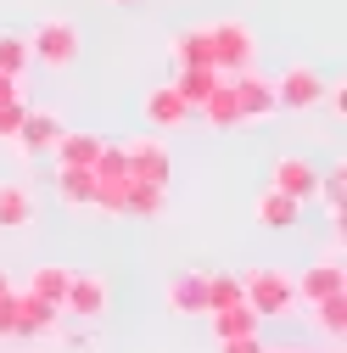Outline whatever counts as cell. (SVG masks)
<instances>
[{
  "label": "cell",
  "mask_w": 347,
  "mask_h": 353,
  "mask_svg": "<svg viewBox=\"0 0 347 353\" xmlns=\"http://www.w3.org/2000/svg\"><path fill=\"white\" fill-rule=\"evenodd\" d=\"M73 57H78V28H73V23L45 17V23L34 28V39H28V62L62 73V68H73Z\"/></svg>",
  "instance_id": "obj_1"
},
{
  "label": "cell",
  "mask_w": 347,
  "mask_h": 353,
  "mask_svg": "<svg viewBox=\"0 0 347 353\" xmlns=\"http://www.w3.org/2000/svg\"><path fill=\"white\" fill-rule=\"evenodd\" d=\"M241 303L252 308V314H286V308L297 303V281L286 270H252L246 286H241Z\"/></svg>",
  "instance_id": "obj_2"
},
{
  "label": "cell",
  "mask_w": 347,
  "mask_h": 353,
  "mask_svg": "<svg viewBox=\"0 0 347 353\" xmlns=\"http://www.w3.org/2000/svg\"><path fill=\"white\" fill-rule=\"evenodd\" d=\"M319 96H325V73L308 68V62H297V68H286L275 79V101L286 112H308V107H319Z\"/></svg>",
  "instance_id": "obj_3"
},
{
  "label": "cell",
  "mask_w": 347,
  "mask_h": 353,
  "mask_svg": "<svg viewBox=\"0 0 347 353\" xmlns=\"http://www.w3.org/2000/svg\"><path fill=\"white\" fill-rule=\"evenodd\" d=\"M207 46H213V68H246L252 62V51H257V39L241 28V23H213L207 28Z\"/></svg>",
  "instance_id": "obj_4"
},
{
  "label": "cell",
  "mask_w": 347,
  "mask_h": 353,
  "mask_svg": "<svg viewBox=\"0 0 347 353\" xmlns=\"http://www.w3.org/2000/svg\"><path fill=\"white\" fill-rule=\"evenodd\" d=\"M230 90H235V112H241V123L246 118H275L280 112V101H275V79H257V73H235L230 79Z\"/></svg>",
  "instance_id": "obj_5"
},
{
  "label": "cell",
  "mask_w": 347,
  "mask_h": 353,
  "mask_svg": "<svg viewBox=\"0 0 347 353\" xmlns=\"http://www.w3.org/2000/svg\"><path fill=\"white\" fill-rule=\"evenodd\" d=\"M62 308H73L78 320H101L107 314V281L96 270H73L67 275V292H62Z\"/></svg>",
  "instance_id": "obj_6"
},
{
  "label": "cell",
  "mask_w": 347,
  "mask_h": 353,
  "mask_svg": "<svg viewBox=\"0 0 347 353\" xmlns=\"http://www.w3.org/2000/svg\"><path fill=\"white\" fill-rule=\"evenodd\" d=\"M269 185L286 191L291 202H314V196H319V168H314L308 157H280L275 174H269Z\"/></svg>",
  "instance_id": "obj_7"
},
{
  "label": "cell",
  "mask_w": 347,
  "mask_h": 353,
  "mask_svg": "<svg viewBox=\"0 0 347 353\" xmlns=\"http://www.w3.org/2000/svg\"><path fill=\"white\" fill-rule=\"evenodd\" d=\"M56 141H62V118H56V112H23V123H17V152L45 157Z\"/></svg>",
  "instance_id": "obj_8"
},
{
  "label": "cell",
  "mask_w": 347,
  "mask_h": 353,
  "mask_svg": "<svg viewBox=\"0 0 347 353\" xmlns=\"http://www.w3.org/2000/svg\"><path fill=\"white\" fill-rule=\"evenodd\" d=\"M191 112H196V107L174 90V84H157V90L146 96V123H151V129H180Z\"/></svg>",
  "instance_id": "obj_9"
},
{
  "label": "cell",
  "mask_w": 347,
  "mask_h": 353,
  "mask_svg": "<svg viewBox=\"0 0 347 353\" xmlns=\"http://www.w3.org/2000/svg\"><path fill=\"white\" fill-rule=\"evenodd\" d=\"M297 213H302V202H291L286 191H257V202H252V219L257 225H269V230H286V225H297Z\"/></svg>",
  "instance_id": "obj_10"
},
{
  "label": "cell",
  "mask_w": 347,
  "mask_h": 353,
  "mask_svg": "<svg viewBox=\"0 0 347 353\" xmlns=\"http://www.w3.org/2000/svg\"><path fill=\"white\" fill-rule=\"evenodd\" d=\"M101 146H107L101 135H84V129H78V135H67V129H62V141H56L51 152H56V163H62V168H96Z\"/></svg>",
  "instance_id": "obj_11"
},
{
  "label": "cell",
  "mask_w": 347,
  "mask_h": 353,
  "mask_svg": "<svg viewBox=\"0 0 347 353\" xmlns=\"http://www.w3.org/2000/svg\"><path fill=\"white\" fill-rule=\"evenodd\" d=\"M341 281H347V270L325 258V263H314V270L297 281V292H302V303H325V297H336V292H341Z\"/></svg>",
  "instance_id": "obj_12"
},
{
  "label": "cell",
  "mask_w": 347,
  "mask_h": 353,
  "mask_svg": "<svg viewBox=\"0 0 347 353\" xmlns=\"http://www.w3.org/2000/svg\"><path fill=\"white\" fill-rule=\"evenodd\" d=\"M196 112H202L213 129H235V123H241V112H235V90H230L224 79H219V84H213V90L196 101Z\"/></svg>",
  "instance_id": "obj_13"
},
{
  "label": "cell",
  "mask_w": 347,
  "mask_h": 353,
  "mask_svg": "<svg viewBox=\"0 0 347 353\" xmlns=\"http://www.w3.org/2000/svg\"><path fill=\"white\" fill-rule=\"evenodd\" d=\"M168 303L180 308V314L207 308V275H174V281H168Z\"/></svg>",
  "instance_id": "obj_14"
},
{
  "label": "cell",
  "mask_w": 347,
  "mask_h": 353,
  "mask_svg": "<svg viewBox=\"0 0 347 353\" xmlns=\"http://www.w3.org/2000/svg\"><path fill=\"white\" fill-rule=\"evenodd\" d=\"M56 191H62L67 208H90L96 202V174L90 168H62L56 174Z\"/></svg>",
  "instance_id": "obj_15"
},
{
  "label": "cell",
  "mask_w": 347,
  "mask_h": 353,
  "mask_svg": "<svg viewBox=\"0 0 347 353\" xmlns=\"http://www.w3.org/2000/svg\"><path fill=\"white\" fill-rule=\"evenodd\" d=\"M174 57H180V68H213L207 28H185V34H174Z\"/></svg>",
  "instance_id": "obj_16"
},
{
  "label": "cell",
  "mask_w": 347,
  "mask_h": 353,
  "mask_svg": "<svg viewBox=\"0 0 347 353\" xmlns=\"http://www.w3.org/2000/svg\"><path fill=\"white\" fill-rule=\"evenodd\" d=\"M28 219H34V191H23V185H0V225L17 230V225H28Z\"/></svg>",
  "instance_id": "obj_17"
},
{
  "label": "cell",
  "mask_w": 347,
  "mask_h": 353,
  "mask_svg": "<svg viewBox=\"0 0 347 353\" xmlns=\"http://www.w3.org/2000/svg\"><path fill=\"white\" fill-rule=\"evenodd\" d=\"M67 275H73V270H62V263H39V270H34V286H28V297H39V303H62Z\"/></svg>",
  "instance_id": "obj_18"
},
{
  "label": "cell",
  "mask_w": 347,
  "mask_h": 353,
  "mask_svg": "<svg viewBox=\"0 0 347 353\" xmlns=\"http://www.w3.org/2000/svg\"><path fill=\"white\" fill-rule=\"evenodd\" d=\"M213 84H219V68H180V79H174V90H180L191 107L213 90Z\"/></svg>",
  "instance_id": "obj_19"
},
{
  "label": "cell",
  "mask_w": 347,
  "mask_h": 353,
  "mask_svg": "<svg viewBox=\"0 0 347 353\" xmlns=\"http://www.w3.org/2000/svg\"><path fill=\"white\" fill-rule=\"evenodd\" d=\"M28 68V34H0V73H23Z\"/></svg>",
  "instance_id": "obj_20"
},
{
  "label": "cell",
  "mask_w": 347,
  "mask_h": 353,
  "mask_svg": "<svg viewBox=\"0 0 347 353\" xmlns=\"http://www.w3.org/2000/svg\"><path fill=\"white\" fill-rule=\"evenodd\" d=\"M314 308H319V325H325L330 336L347 331V292H336V297H325V303H314Z\"/></svg>",
  "instance_id": "obj_21"
},
{
  "label": "cell",
  "mask_w": 347,
  "mask_h": 353,
  "mask_svg": "<svg viewBox=\"0 0 347 353\" xmlns=\"http://www.w3.org/2000/svg\"><path fill=\"white\" fill-rule=\"evenodd\" d=\"M319 196L330 202V213H341V202H347V168L336 163L330 174H319Z\"/></svg>",
  "instance_id": "obj_22"
},
{
  "label": "cell",
  "mask_w": 347,
  "mask_h": 353,
  "mask_svg": "<svg viewBox=\"0 0 347 353\" xmlns=\"http://www.w3.org/2000/svg\"><path fill=\"white\" fill-rule=\"evenodd\" d=\"M23 112H28V107H23V96H17V101H0V141H17Z\"/></svg>",
  "instance_id": "obj_23"
},
{
  "label": "cell",
  "mask_w": 347,
  "mask_h": 353,
  "mask_svg": "<svg viewBox=\"0 0 347 353\" xmlns=\"http://www.w3.org/2000/svg\"><path fill=\"white\" fill-rule=\"evenodd\" d=\"M224 353H264V347H257L252 336H230V342H224Z\"/></svg>",
  "instance_id": "obj_24"
},
{
  "label": "cell",
  "mask_w": 347,
  "mask_h": 353,
  "mask_svg": "<svg viewBox=\"0 0 347 353\" xmlns=\"http://www.w3.org/2000/svg\"><path fill=\"white\" fill-rule=\"evenodd\" d=\"M0 101H17V79L12 73H0Z\"/></svg>",
  "instance_id": "obj_25"
},
{
  "label": "cell",
  "mask_w": 347,
  "mask_h": 353,
  "mask_svg": "<svg viewBox=\"0 0 347 353\" xmlns=\"http://www.w3.org/2000/svg\"><path fill=\"white\" fill-rule=\"evenodd\" d=\"M107 6H135V0H107Z\"/></svg>",
  "instance_id": "obj_26"
},
{
  "label": "cell",
  "mask_w": 347,
  "mask_h": 353,
  "mask_svg": "<svg viewBox=\"0 0 347 353\" xmlns=\"http://www.w3.org/2000/svg\"><path fill=\"white\" fill-rule=\"evenodd\" d=\"M0 297H12V292H6V275H0Z\"/></svg>",
  "instance_id": "obj_27"
},
{
  "label": "cell",
  "mask_w": 347,
  "mask_h": 353,
  "mask_svg": "<svg viewBox=\"0 0 347 353\" xmlns=\"http://www.w3.org/2000/svg\"><path fill=\"white\" fill-rule=\"evenodd\" d=\"M286 353H308V347H286Z\"/></svg>",
  "instance_id": "obj_28"
}]
</instances>
